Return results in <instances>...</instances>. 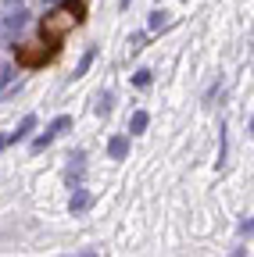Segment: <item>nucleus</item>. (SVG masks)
<instances>
[{
  "label": "nucleus",
  "instance_id": "obj_1",
  "mask_svg": "<svg viewBox=\"0 0 254 257\" xmlns=\"http://www.w3.org/2000/svg\"><path fill=\"white\" fill-rule=\"evenodd\" d=\"M82 22H86V0H61L54 11H47L40 18V40L61 54L65 36H68L72 29H79Z\"/></svg>",
  "mask_w": 254,
  "mask_h": 257
},
{
  "label": "nucleus",
  "instance_id": "obj_2",
  "mask_svg": "<svg viewBox=\"0 0 254 257\" xmlns=\"http://www.w3.org/2000/svg\"><path fill=\"white\" fill-rule=\"evenodd\" d=\"M15 61H18V68H47L50 61H57V50L47 47V43L36 36V40L15 47Z\"/></svg>",
  "mask_w": 254,
  "mask_h": 257
},
{
  "label": "nucleus",
  "instance_id": "obj_3",
  "mask_svg": "<svg viewBox=\"0 0 254 257\" xmlns=\"http://www.w3.org/2000/svg\"><path fill=\"white\" fill-rule=\"evenodd\" d=\"M68 125H72V118H68V114H61V118H57V121H54V125L47 128V136H40V140L33 143V150H43V147H47V143H50L54 136H61V133H65Z\"/></svg>",
  "mask_w": 254,
  "mask_h": 257
},
{
  "label": "nucleus",
  "instance_id": "obj_4",
  "mask_svg": "<svg viewBox=\"0 0 254 257\" xmlns=\"http://www.w3.org/2000/svg\"><path fill=\"white\" fill-rule=\"evenodd\" d=\"M129 128H133V133H143V128H147V114H143V111H140V114H133Z\"/></svg>",
  "mask_w": 254,
  "mask_h": 257
},
{
  "label": "nucleus",
  "instance_id": "obj_5",
  "mask_svg": "<svg viewBox=\"0 0 254 257\" xmlns=\"http://www.w3.org/2000/svg\"><path fill=\"white\" fill-rule=\"evenodd\" d=\"M125 147H129L125 140H115V143H111V157H125Z\"/></svg>",
  "mask_w": 254,
  "mask_h": 257
},
{
  "label": "nucleus",
  "instance_id": "obj_6",
  "mask_svg": "<svg viewBox=\"0 0 254 257\" xmlns=\"http://www.w3.org/2000/svg\"><path fill=\"white\" fill-rule=\"evenodd\" d=\"M86 204H90V197H86V193H79V197H75V200H72V211H82V207H86Z\"/></svg>",
  "mask_w": 254,
  "mask_h": 257
},
{
  "label": "nucleus",
  "instance_id": "obj_7",
  "mask_svg": "<svg viewBox=\"0 0 254 257\" xmlns=\"http://www.w3.org/2000/svg\"><path fill=\"white\" fill-rule=\"evenodd\" d=\"M79 257H93V253H79Z\"/></svg>",
  "mask_w": 254,
  "mask_h": 257
}]
</instances>
